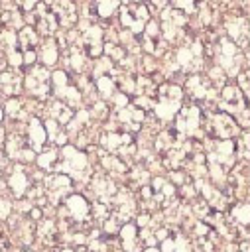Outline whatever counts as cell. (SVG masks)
<instances>
[{
  "mask_svg": "<svg viewBox=\"0 0 250 252\" xmlns=\"http://www.w3.org/2000/svg\"><path fill=\"white\" fill-rule=\"evenodd\" d=\"M89 114H91V116H94V118H104V116L108 114L106 102H104V100H96V102L93 104V108L89 110Z\"/></svg>",
  "mask_w": 250,
  "mask_h": 252,
  "instance_id": "603a6c76",
  "label": "cell"
},
{
  "mask_svg": "<svg viewBox=\"0 0 250 252\" xmlns=\"http://www.w3.org/2000/svg\"><path fill=\"white\" fill-rule=\"evenodd\" d=\"M59 252H75V250H71V248H63V250H59Z\"/></svg>",
  "mask_w": 250,
  "mask_h": 252,
  "instance_id": "1f68e13d",
  "label": "cell"
},
{
  "mask_svg": "<svg viewBox=\"0 0 250 252\" xmlns=\"http://www.w3.org/2000/svg\"><path fill=\"white\" fill-rule=\"evenodd\" d=\"M112 71H114V63H112L108 57H98L96 63H94V67H93V79L110 75Z\"/></svg>",
  "mask_w": 250,
  "mask_h": 252,
  "instance_id": "9a60e30c",
  "label": "cell"
},
{
  "mask_svg": "<svg viewBox=\"0 0 250 252\" xmlns=\"http://www.w3.org/2000/svg\"><path fill=\"white\" fill-rule=\"evenodd\" d=\"M179 108H181V102L169 100V98H163V96H159L157 102H154V114H156L159 120H163V122H167V120H171L173 116H177Z\"/></svg>",
  "mask_w": 250,
  "mask_h": 252,
  "instance_id": "ba28073f",
  "label": "cell"
},
{
  "mask_svg": "<svg viewBox=\"0 0 250 252\" xmlns=\"http://www.w3.org/2000/svg\"><path fill=\"white\" fill-rule=\"evenodd\" d=\"M75 252H91V250H89V248H85V246H79Z\"/></svg>",
  "mask_w": 250,
  "mask_h": 252,
  "instance_id": "4dcf8cb0",
  "label": "cell"
},
{
  "mask_svg": "<svg viewBox=\"0 0 250 252\" xmlns=\"http://www.w3.org/2000/svg\"><path fill=\"white\" fill-rule=\"evenodd\" d=\"M108 100L114 104V108H116V110H120V108H126V106H128V94H124V93H120V91H116Z\"/></svg>",
  "mask_w": 250,
  "mask_h": 252,
  "instance_id": "7402d4cb",
  "label": "cell"
},
{
  "mask_svg": "<svg viewBox=\"0 0 250 252\" xmlns=\"http://www.w3.org/2000/svg\"><path fill=\"white\" fill-rule=\"evenodd\" d=\"M71 183H73V181H71V177H69V175H65V173H59V171L49 173V175L43 179L45 197H47L53 205H57V203L63 199V195H65V193H69Z\"/></svg>",
  "mask_w": 250,
  "mask_h": 252,
  "instance_id": "277c9868",
  "label": "cell"
},
{
  "mask_svg": "<svg viewBox=\"0 0 250 252\" xmlns=\"http://www.w3.org/2000/svg\"><path fill=\"white\" fill-rule=\"evenodd\" d=\"M39 41V35L35 32V28L31 26H24L20 32H18V45L22 47V51H28V49H33Z\"/></svg>",
  "mask_w": 250,
  "mask_h": 252,
  "instance_id": "8fae6325",
  "label": "cell"
},
{
  "mask_svg": "<svg viewBox=\"0 0 250 252\" xmlns=\"http://www.w3.org/2000/svg\"><path fill=\"white\" fill-rule=\"evenodd\" d=\"M35 6H37L35 2H24V4H22V8H24V10H33Z\"/></svg>",
  "mask_w": 250,
  "mask_h": 252,
  "instance_id": "f1b7e54d",
  "label": "cell"
},
{
  "mask_svg": "<svg viewBox=\"0 0 250 252\" xmlns=\"http://www.w3.org/2000/svg\"><path fill=\"white\" fill-rule=\"evenodd\" d=\"M6 61H8L10 67L18 69V67L24 65V53H22L20 49H10V51L6 53Z\"/></svg>",
  "mask_w": 250,
  "mask_h": 252,
  "instance_id": "ffe728a7",
  "label": "cell"
},
{
  "mask_svg": "<svg viewBox=\"0 0 250 252\" xmlns=\"http://www.w3.org/2000/svg\"><path fill=\"white\" fill-rule=\"evenodd\" d=\"M144 37L154 39V41L159 37V24L156 20H148L146 22V26H144Z\"/></svg>",
  "mask_w": 250,
  "mask_h": 252,
  "instance_id": "44dd1931",
  "label": "cell"
},
{
  "mask_svg": "<svg viewBox=\"0 0 250 252\" xmlns=\"http://www.w3.org/2000/svg\"><path fill=\"white\" fill-rule=\"evenodd\" d=\"M59 213H61L63 220H69V222H75V224H79V222L87 224V220L91 219L89 217L91 215V205L83 195H69L65 199V207Z\"/></svg>",
  "mask_w": 250,
  "mask_h": 252,
  "instance_id": "3957f363",
  "label": "cell"
},
{
  "mask_svg": "<svg viewBox=\"0 0 250 252\" xmlns=\"http://www.w3.org/2000/svg\"><path fill=\"white\" fill-rule=\"evenodd\" d=\"M35 161H37V165H39L41 169L51 171V169H55V165H57V161H59V152H57L55 148H43L41 154L35 156Z\"/></svg>",
  "mask_w": 250,
  "mask_h": 252,
  "instance_id": "7c38bea8",
  "label": "cell"
},
{
  "mask_svg": "<svg viewBox=\"0 0 250 252\" xmlns=\"http://www.w3.org/2000/svg\"><path fill=\"white\" fill-rule=\"evenodd\" d=\"M102 165H104V169H108V171H112V173H126V163L118 158V156H102Z\"/></svg>",
  "mask_w": 250,
  "mask_h": 252,
  "instance_id": "2e32d148",
  "label": "cell"
},
{
  "mask_svg": "<svg viewBox=\"0 0 250 252\" xmlns=\"http://www.w3.org/2000/svg\"><path fill=\"white\" fill-rule=\"evenodd\" d=\"M8 187H10V191L14 193V197H18V199L28 193V189H30V177H28V173L22 169V165L14 167V171L10 173V177H8Z\"/></svg>",
  "mask_w": 250,
  "mask_h": 252,
  "instance_id": "52a82bcc",
  "label": "cell"
},
{
  "mask_svg": "<svg viewBox=\"0 0 250 252\" xmlns=\"http://www.w3.org/2000/svg\"><path fill=\"white\" fill-rule=\"evenodd\" d=\"M2 118H4V108L0 106V120H2Z\"/></svg>",
  "mask_w": 250,
  "mask_h": 252,
  "instance_id": "d6a6232c",
  "label": "cell"
},
{
  "mask_svg": "<svg viewBox=\"0 0 250 252\" xmlns=\"http://www.w3.org/2000/svg\"><path fill=\"white\" fill-rule=\"evenodd\" d=\"M173 240H175L173 252H193V250H191V244H189V240H187V236L177 234V236H173Z\"/></svg>",
  "mask_w": 250,
  "mask_h": 252,
  "instance_id": "cb8c5ba5",
  "label": "cell"
},
{
  "mask_svg": "<svg viewBox=\"0 0 250 252\" xmlns=\"http://www.w3.org/2000/svg\"><path fill=\"white\" fill-rule=\"evenodd\" d=\"M193 59H195V57H193L189 45H181V47H177V51H175V63H177V67L189 69L191 63H193Z\"/></svg>",
  "mask_w": 250,
  "mask_h": 252,
  "instance_id": "e0dca14e",
  "label": "cell"
},
{
  "mask_svg": "<svg viewBox=\"0 0 250 252\" xmlns=\"http://www.w3.org/2000/svg\"><path fill=\"white\" fill-rule=\"evenodd\" d=\"M207 132L213 134L217 140H230V138H238V134L242 130L236 124L234 116H230L222 110H217V112L209 114V118H207Z\"/></svg>",
  "mask_w": 250,
  "mask_h": 252,
  "instance_id": "6da1fadb",
  "label": "cell"
},
{
  "mask_svg": "<svg viewBox=\"0 0 250 252\" xmlns=\"http://www.w3.org/2000/svg\"><path fill=\"white\" fill-rule=\"evenodd\" d=\"M12 209H14V205H12V203H10L6 197H2V195H0V220L10 219Z\"/></svg>",
  "mask_w": 250,
  "mask_h": 252,
  "instance_id": "d4e9b609",
  "label": "cell"
},
{
  "mask_svg": "<svg viewBox=\"0 0 250 252\" xmlns=\"http://www.w3.org/2000/svg\"><path fill=\"white\" fill-rule=\"evenodd\" d=\"M37 57H39V61H41L43 67H51V65L57 63V59H59V49H57V43H55L53 37H45V39H43V43H41V47H39V51H37Z\"/></svg>",
  "mask_w": 250,
  "mask_h": 252,
  "instance_id": "9c48e42d",
  "label": "cell"
},
{
  "mask_svg": "<svg viewBox=\"0 0 250 252\" xmlns=\"http://www.w3.org/2000/svg\"><path fill=\"white\" fill-rule=\"evenodd\" d=\"M26 140H28V146L33 150V152H41L45 148V140H47V134H45V128H43V122L37 118V116H31L28 126H26Z\"/></svg>",
  "mask_w": 250,
  "mask_h": 252,
  "instance_id": "5b68a950",
  "label": "cell"
},
{
  "mask_svg": "<svg viewBox=\"0 0 250 252\" xmlns=\"http://www.w3.org/2000/svg\"><path fill=\"white\" fill-rule=\"evenodd\" d=\"M163 183H165V179H163V177H154V179H152V189H154V193L161 191Z\"/></svg>",
  "mask_w": 250,
  "mask_h": 252,
  "instance_id": "83f0119b",
  "label": "cell"
},
{
  "mask_svg": "<svg viewBox=\"0 0 250 252\" xmlns=\"http://www.w3.org/2000/svg\"><path fill=\"white\" fill-rule=\"evenodd\" d=\"M51 83H53L55 93L61 91V89H65L67 85H71V83H69V75H67V71H63V69H59V71H55V73L51 75Z\"/></svg>",
  "mask_w": 250,
  "mask_h": 252,
  "instance_id": "d6986e66",
  "label": "cell"
},
{
  "mask_svg": "<svg viewBox=\"0 0 250 252\" xmlns=\"http://www.w3.org/2000/svg\"><path fill=\"white\" fill-rule=\"evenodd\" d=\"M93 8H94V12H96V16L98 18H110L118 8H120V4L118 2H114V0H104V2H96V4H93Z\"/></svg>",
  "mask_w": 250,
  "mask_h": 252,
  "instance_id": "5bb4252c",
  "label": "cell"
},
{
  "mask_svg": "<svg viewBox=\"0 0 250 252\" xmlns=\"http://www.w3.org/2000/svg\"><path fill=\"white\" fill-rule=\"evenodd\" d=\"M49 83H51V75H49L47 67H43V65H33V67H30L28 75L24 77V87H26V91H28L31 96H35V98H47V96H49V93H51Z\"/></svg>",
  "mask_w": 250,
  "mask_h": 252,
  "instance_id": "7a4b0ae2",
  "label": "cell"
},
{
  "mask_svg": "<svg viewBox=\"0 0 250 252\" xmlns=\"http://www.w3.org/2000/svg\"><path fill=\"white\" fill-rule=\"evenodd\" d=\"M118 234H120V240H122V248L126 252H142V240L138 238L136 224H132V222L122 224Z\"/></svg>",
  "mask_w": 250,
  "mask_h": 252,
  "instance_id": "8992f818",
  "label": "cell"
},
{
  "mask_svg": "<svg viewBox=\"0 0 250 252\" xmlns=\"http://www.w3.org/2000/svg\"><path fill=\"white\" fill-rule=\"evenodd\" d=\"M0 173H2V167H0Z\"/></svg>",
  "mask_w": 250,
  "mask_h": 252,
  "instance_id": "836d02e7",
  "label": "cell"
},
{
  "mask_svg": "<svg viewBox=\"0 0 250 252\" xmlns=\"http://www.w3.org/2000/svg\"><path fill=\"white\" fill-rule=\"evenodd\" d=\"M142 252H159V248H156V246H148V248L142 250Z\"/></svg>",
  "mask_w": 250,
  "mask_h": 252,
  "instance_id": "f546056e",
  "label": "cell"
},
{
  "mask_svg": "<svg viewBox=\"0 0 250 252\" xmlns=\"http://www.w3.org/2000/svg\"><path fill=\"white\" fill-rule=\"evenodd\" d=\"M120 220L116 219V217H108L106 220H104V232H108V234H116L118 230H120V224H118Z\"/></svg>",
  "mask_w": 250,
  "mask_h": 252,
  "instance_id": "484cf974",
  "label": "cell"
},
{
  "mask_svg": "<svg viewBox=\"0 0 250 252\" xmlns=\"http://www.w3.org/2000/svg\"><path fill=\"white\" fill-rule=\"evenodd\" d=\"M22 53H24V65L33 67V65H35V59H37V51L28 49V51H22Z\"/></svg>",
  "mask_w": 250,
  "mask_h": 252,
  "instance_id": "4316f807",
  "label": "cell"
},
{
  "mask_svg": "<svg viewBox=\"0 0 250 252\" xmlns=\"http://www.w3.org/2000/svg\"><path fill=\"white\" fill-rule=\"evenodd\" d=\"M230 220L236 224V226H244L250 222V205L246 201H240V203H234L230 207Z\"/></svg>",
  "mask_w": 250,
  "mask_h": 252,
  "instance_id": "30bf717a",
  "label": "cell"
},
{
  "mask_svg": "<svg viewBox=\"0 0 250 252\" xmlns=\"http://www.w3.org/2000/svg\"><path fill=\"white\" fill-rule=\"evenodd\" d=\"M94 85H96V91L100 93L102 100H108V98L116 93V81H114L110 75H104V77L94 79Z\"/></svg>",
  "mask_w": 250,
  "mask_h": 252,
  "instance_id": "4fadbf2b",
  "label": "cell"
},
{
  "mask_svg": "<svg viewBox=\"0 0 250 252\" xmlns=\"http://www.w3.org/2000/svg\"><path fill=\"white\" fill-rule=\"evenodd\" d=\"M0 43L6 45L8 51H10V49H16V45H18V33H16L14 30L4 28V30L0 32Z\"/></svg>",
  "mask_w": 250,
  "mask_h": 252,
  "instance_id": "ac0fdd59",
  "label": "cell"
}]
</instances>
